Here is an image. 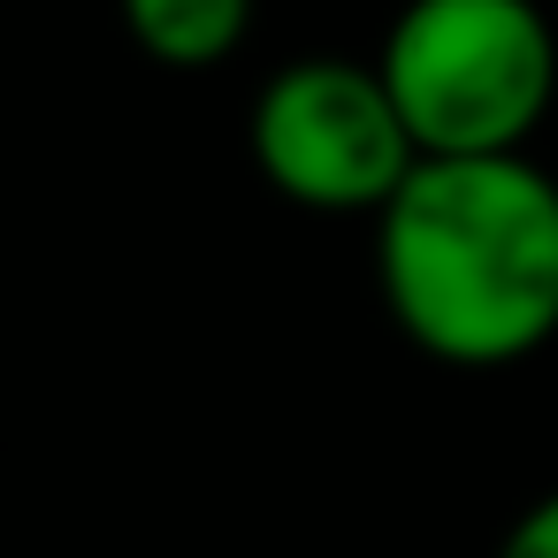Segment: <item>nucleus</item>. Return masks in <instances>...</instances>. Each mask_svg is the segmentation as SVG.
Masks as SVG:
<instances>
[{"label": "nucleus", "mask_w": 558, "mask_h": 558, "mask_svg": "<svg viewBox=\"0 0 558 558\" xmlns=\"http://www.w3.org/2000/svg\"><path fill=\"white\" fill-rule=\"evenodd\" d=\"M390 322L444 367H512L558 337V177L512 154H413L375 207Z\"/></svg>", "instance_id": "1"}, {"label": "nucleus", "mask_w": 558, "mask_h": 558, "mask_svg": "<svg viewBox=\"0 0 558 558\" xmlns=\"http://www.w3.org/2000/svg\"><path fill=\"white\" fill-rule=\"evenodd\" d=\"M375 77L413 154H512L558 100V32L535 0H405Z\"/></svg>", "instance_id": "2"}, {"label": "nucleus", "mask_w": 558, "mask_h": 558, "mask_svg": "<svg viewBox=\"0 0 558 558\" xmlns=\"http://www.w3.org/2000/svg\"><path fill=\"white\" fill-rule=\"evenodd\" d=\"M253 161L306 215H375L413 169V138L375 62L306 54L283 62L253 100Z\"/></svg>", "instance_id": "3"}, {"label": "nucleus", "mask_w": 558, "mask_h": 558, "mask_svg": "<svg viewBox=\"0 0 558 558\" xmlns=\"http://www.w3.org/2000/svg\"><path fill=\"white\" fill-rule=\"evenodd\" d=\"M123 32L169 70H215L245 47L253 0H123Z\"/></svg>", "instance_id": "4"}, {"label": "nucleus", "mask_w": 558, "mask_h": 558, "mask_svg": "<svg viewBox=\"0 0 558 558\" xmlns=\"http://www.w3.org/2000/svg\"><path fill=\"white\" fill-rule=\"evenodd\" d=\"M497 558H558V489H543L497 543Z\"/></svg>", "instance_id": "5"}]
</instances>
